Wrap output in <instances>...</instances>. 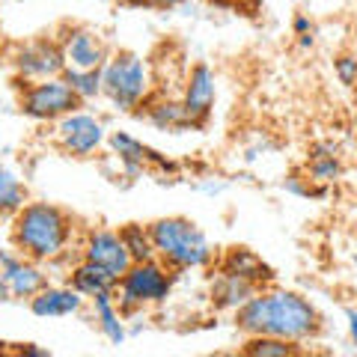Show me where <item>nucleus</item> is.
I'll return each mask as SVG.
<instances>
[{
    "mask_svg": "<svg viewBox=\"0 0 357 357\" xmlns=\"http://www.w3.org/2000/svg\"><path fill=\"white\" fill-rule=\"evenodd\" d=\"M236 328L244 337H280L304 345L321 331V316L304 295L265 286L236 310Z\"/></svg>",
    "mask_w": 357,
    "mask_h": 357,
    "instance_id": "1",
    "label": "nucleus"
},
{
    "mask_svg": "<svg viewBox=\"0 0 357 357\" xmlns=\"http://www.w3.org/2000/svg\"><path fill=\"white\" fill-rule=\"evenodd\" d=\"M13 250L33 262H54L69 253L75 241V220L54 203H24L9 218Z\"/></svg>",
    "mask_w": 357,
    "mask_h": 357,
    "instance_id": "2",
    "label": "nucleus"
},
{
    "mask_svg": "<svg viewBox=\"0 0 357 357\" xmlns=\"http://www.w3.org/2000/svg\"><path fill=\"white\" fill-rule=\"evenodd\" d=\"M149 238L155 248V259L170 271H197L215 259V250L206 232L188 218H158L149 223Z\"/></svg>",
    "mask_w": 357,
    "mask_h": 357,
    "instance_id": "3",
    "label": "nucleus"
},
{
    "mask_svg": "<svg viewBox=\"0 0 357 357\" xmlns=\"http://www.w3.org/2000/svg\"><path fill=\"white\" fill-rule=\"evenodd\" d=\"M155 89L149 63L134 51L110 54L102 66V96L122 114L137 110Z\"/></svg>",
    "mask_w": 357,
    "mask_h": 357,
    "instance_id": "4",
    "label": "nucleus"
},
{
    "mask_svg": "<svg viewBox=\"0 0 357 357\" xmlns=\"http://www.w3.org/2000/svg\"><path fill=\"white\" fill-rule=\"evenodd\" d=\"M173 283H176V271H170L164 262H158V259L131 262L128 271L122 274L114 286V298L119 304V312L128 319L134 312H143L146 307L164 304L173 292Z\"/></svg>",
    "mask_w": 357,
    "mask_h": 357,
    "instance_id": "5",
    "label": "nucleus"
},
{
    "mask_svg": "<svg viewBox=\"0 0 357 357\" xmlns=\"http://www.w3.org/2000/svg\"><path fill=\"white\" fill-rule=\"evenodd\" d=\"M81 105L84 102L72 93V86L63 81V75L21 84L18 107H21V114L36 122H57L66 114H72V110H81Z\"/></svg>",
    "mask_w": 357,
    "mask_h": 357,
    "instance_id": "6",
    "label": "nucleus"
},
{
    "mask_svg": "<svg viewBox=\"0 0 357 357\" xmlns=\"http://www.w3.org/2000/svg\"><path fill=\"white\" fill-rule=\"evenodd\" d=\"M13 69L18 84H30V81H45V77H57L66 69V57L60 48V39L51 36H39L33 42H24L21 48L13 54Z\"/></svg>",
    "mask_w": 357,
    "mask_h": 357,
    "instance_id": "7",
    "label": "nucleus"
},
{
    "mask_svg": "<svg viewBox=\"0 0 357 357\" xmlns=\"http://www.w3.org/2000/svg\"><path fill=\"white\" fill-rule=\"evenodd\" d=\"M54 140H57V146L66 155H72V158H86V155L102 149L107 134H105V122L98 116L84 114V110H72V114L57 119Z\"/></svg>",
    "mask_w": 357,
    "mask_h": 357,
    "instance_id": "8",
    "label": "nucleus"
},
{
    "mask_svg": "<svg viewBox=\"0 0 357 357\" xmlns=\"http://www.w3.org/2000/svg\"><path fill=\"white\" fill-rule=\"evenodd\" d=\"M178 102H182L185 114H188V119H191L194 128L206 126L211 110H215V102H218V77H215V72H211V66L197 63V66L188 69Z\"/></svg>",
    "mask_w": 357,
    "mask_h": 357,
    "instance_id": "9",
    "label": "nucleus"
},
{
    "mask_svg": "<svg viewBox=\"0 0 357 357\" xmlns=\"http://www.w3.org/2000/svg\"><path fill=\"white\" fill-rule=\"evenodd\" d=\"M81 259L105 268V271L114 274L116 280L131 265V256L126 250V241H122L119 229H89L84 236V244H81Z\"/></svg>",
    "mask_w": 357,
    "mask_h": 357,
    "instance_id": "10",
    "label": "nucleus"
},
{
    "mask_svg": "<svg viewBox=\"0 0 357 357\" xmlns=\"http://www.w3.org/2000/svg\"><path fill=\"white\" fill-rule=\"evenodd\" d=\"M0 277L6 280L9 295L15 301H30L48 286V274H45L42 262H33L18 250H0Z\"/></svg>",
    "mask_w": 357,
    "mask_h": 357,
    "instance_id": "11",
    "label": "nucleus"
},
{
    "mask_svg": "<svg viewBox=\"0 0 357 357\" xmlns=\"http://www.w3.org/2000/svg\"><path fill=\"white\" fill-rule=\"evenodd\" d=\"M60 48L66 66H72V69H102L110 57L107 42L89 27H66L60 36Z\"/></svg>",
    "mask_w": 357,
    "mask_h": 357,
    "instance_id": "12",
    "label": "nucleus"
},
{
    "mask_svg": "<svg viewBox=\"0 0 357 357\" xmlns=\"http://www.w3.org/2000/svg\"><path fill=\"white\" fill-rule=\"evenodd\" d=\"M107 143H110V149H114V155L119 158V164L126 167L131 176H137L140 170H146V167H155V170H161V173H176L178 170V164L164 158L161 152H155L152 146H146L143 140L131 137V134H126V131H114Z\"/></svg>",
    "mask_w": 357,
    "mask_h": 357,
    "instance_id": "13",
    "label": "nucleus"
},
{
    "mask_svg": "<svg viewBox=\"0 0 357 357\" xmlns=\"http://www.w3.org/2000/svg\"><path fill=\"white\" fill-rule=\"evenodd\" d=\"M218 271L241 277V280L253 283L256 289H265L274 283V268L268 265L259 253H253L248 248H229L223 250V256L218 259Z\"/></svg>",
    "mask_w": 357,
    "mask_h": 357,
    "instance_id": "14",
    "label": "nucleus"
},
{
    "mask_svg": "<svg viewBox=\"0 0 357 357\" xmlns=\"http://www.w3.org/2000/svg\"><path fill=\"white\" fill-rule=\"evenodd\" d=\"M84 295H77L72 286H45L42 292L33 295L27 304L30 310L36 312L42 319H60V316H75V312H81L84 307Z\"/></svg>",
    "mask_w": 357,
    "mask_h": 357,
    "instance_id": "15",
    "label": "nucleus"
},
{
    "mask_svg": "<svg viewBox=\"0 0 357 357\" xmlns=\"http://www.w3.org/2000/svg\"><path fill=\"white\" fill-rule=\"evenodd\" d=\"M137 114L140 116H146V122H152L155 128H161V131H185V128H194L191 126V119H188L185 114V107L178 98H170V96H164V93H155L152 89V96L137 107Z\"/></svg>",
    "mask_w": 357,
    "mask_h": 357,
    "instance_id": "16",
    "label": "nucleus"
},
{
    "mask_svg": "<svg viewBox=\"0 0 357 357\" xmlns=\"http://www.w3.org/2000/svg\"><path fill=\"white\" fill-rule=\"evenodd\" d=\"M253 292H259L253 283L241 280V277H232V274H223V271H218L215 280H211V304H215V310L236 312Z\"/></svg>",
    "mask_w": 357,
    "mask_h": 357,
    "instance_id": "17",
    "label": "nucleus"
},
{
    "mask_svg": "<svg viewBox=\"0 0 357 357\" xmlns=\"http://www.w3.org/2000/svg\"><path fill=\"white\" fill-rule=\"evenodd\" d=\"M89 301H93V319H96L98 331H102L114 345H122L128 337V331H126V316L119 312L114 292H102V295H96Z\"/></svg>",
    "mask_w": 357,
    "mask_h": 357,
    "instance_id": "18",
    "label": "nucleus"
},
{
    "mask_svg": "<svg viewBox=\"0 0 357 357\" xmlns=\"http://www.w3.org/2000/svg\"><path fill=\"white\" fill-rule=\"evenodd\" d=\"M69 286L75 289L77 295L96 298V295H102V292H114L116 277L107 274L105 268H98V265H93V262L81 259V262H77L72 271H69Z\"/></svg>",
    "mask_w": 357,
    "mask_h": 357,
    "instance_id": "19",
    "label": "nucleus"
},
{
    "mask_svg": "<svg viewBox=\"0 0 357 357\" xmlns=\"http://www.w3.org/2000/svg\"><path fill=\"white\" fill-rule=\"evenodd\" d=\"M24 203H27L24 182L9 167L0 164V218H13Z\"/></svg>",
    "mask_w": 357,
    "mask_h": 357,
    "instance_id": "20",
    "label": "nucleus"
},
{
    "mask_svg": "<svg viewBox=\"0 0 357 357\" xmlns=\"http://www.w3.org/2000/svg\"><path fill=\"white\" fill-rule=\"evenodd\" d=\"M63 81L72 86V93L81 98V102L102 96V69H72V66H66Z\"/></svg>",
    "mask_w": 357,
    "mask_h": 357,
    "instance_id": "21",
    "label": "nucleus"
},
{
    "mask_svg": "<svg viewBox=\"0 0 357 357\" xmlns=\"http://www.w3.org/2000/svg\"><path fill=\"white\" fill-rule=\"evenodd\" d=\"M241 351L250 357H295L304 349H301L298 342H289L280 337H248V342L241 345Z\"/></svg>",
    "mask_w": 357,
    "mask_h": 357,
    "instance_id": "22",
    "label": "nucleus"
},
{
    "mask_svg": "<svg viewBox=\"0 0 357 357\" xmlns=\"http://www.w3.org/2000/svg\"><path fill=\"white\" fill-rule=\"evenodd\" d=\"M119 236L126 241V250L131 256V262H146L155 259V248L149 238V227H140V223H126L119 227Z\"/></svg>",
    "mask_w": 357,
    "mask_h": 357,
    "instance_id": "23",
    "label": "nucleus"
},
{
    "mask_svg": "<svg viewBox=\"0 0 357 357\" xmlns=\"http://www.w3.org/2000/svg\"><path fill=\"white\" fill-rule=\"evenodd\" d=\"M342 173V164L337 158V152H312V158L307 164V176L312 185H328Z\"/></svg>",
    "mask_w": 357,
    "mask_h": 357,
    "instance_id": "24",
    "label": "nucleus"
},
{
    "mask_svg": "<svg viewBox=\"0 0 357 357\" xmlns=\"http://www.w3.org/2000/svg\"><path fill=\"white\" fill-rule=\"evenodd\" d=\"M337 77L345 86H354L357 84V57H351V54L340 57L337 60Z\"/></svg>",
    "mask_w": 357,
    "mask_h": 357,
    "instance_id": "25",
    "label": "nucleus"
},
{
    "mask_svg": "<svg viewBox=\"0 0 357 357\" xmlns=\"http://www.w3.org/2000/svg\"><path fill=\"white\" fill-rule=\"evenodd\" d=\"M292 27H295V36H312V21L307 15H295Z\"/></svg>",
    "mask_w": 357,
    "mask_h": 357,
    "instance_id": "26",
    "label": "nucleus"
},
{
    "mask_svg": "<svg viewBox=\"0 0 357 357\" xmlns=\"http://www.w3.org/2000/svg\"><path fill=\"white\" fill-rule=\"evenodd\" d=\"M134 3H143V6H152V9H173V6L188 3V0H134Z\"/></svg>",
    "mask_w": 357,
    "mask_h": 357,
    "instance_id": "27",
    "label": "nucleus"
},
{
    "mask_svg": "<svg viewBox=\"0 0 357 357\" xmlns=\"http://www.w3.org/2000/svg\"><path fill=\"white\" fill-rule=\"evenodd\" d=\"M345 319H349V337H351V342L357 345V310L349 307V310H345Z\"/></svg>",
    "mask_w": 357,
    "mask_h": 357,
    "instance_id": "28",
    "label": "nucleus"
},
{
    "mask_svg": "<svg viewBox=\"0 0 357 357\" xmlns=\"http://www.w3.org/2000/svg\"><path fill=\"white\" fill-rule=\"evenodd\" d=\"M18 354H33V357H45L48 351H45V349H33V345L27 342V345H21V349H18Z\"/></svg>",
    "mask_w": 357,
    "mask_h": 357,
    "instance_id": "29",
    "label": "nucleus"
},
{
    "mask_svg": "<svg viewBox=\"0 0 357 357\" xmlns=\"http://www.w3.org/2000/svg\"><path fill=\"white\" fill-rule=\"evenodd\" d=\"M211 3H220V6H238L241 0H211Z\"/></svg>",
    "mask_w": 357,
    "mask_h": 357,
    "instance_id": "30",
    "label": "nucleus"
}]
</instances>
